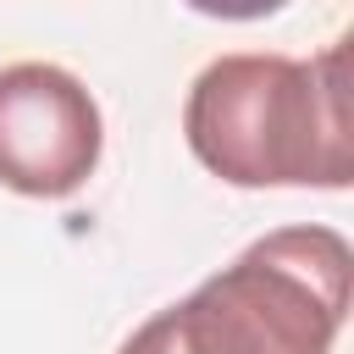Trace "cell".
Instances as JSON below:
<instances>
[{
    "label": "cell",
    "instance_id": "4",
    "mask_svg": "<svg viewBox=\"0 0 354 354\" xmlns=\"http://www.w3.org/2000/svg\"><path fill=\"white\" fill-rule=\"evenodd\" d=\"M116 354H183V343H177V326H171V310H160V315H149Z\"/></svg>",
    "mask_w": 354,
    "mask_h": 354
},
{
    "label": "cell",
    "instance_id": "3",
    "mask_svg": "<svg viewBox=\"0 0 354 354\" xmlns=\"http://www.w3.org/2000/svg\"><path fill=\"white\" fill-rule=\"evenodd\" d=\"M105 149V122L83 77L55 61L0 66V183L28 199L77 194Z\"/></svg>",
    "mask_w": 354,
    "mask_h": 354
},
{
    "label": "cell",
    "instance_id": "2",
    "mask_svg": "<svg viewBox=\"0 0 354 354\" xmlns=\"http://www.w3.org/2000/svg\"><path fill=\"white\" fill-rule=\"evenodd\" d=\"M348 277L343 232L277 227L171 304V326L183 354H332L348 321Z\"/></svg>",
    "mask_w": 354,
    "mask_h": 354
},
{
    "label": "cell",
    "instance_id": "1",
    "mask_svg": "<svg viewBox=\"0 0 354 354\" xmlns=\"http://www.w3.org/2000/svg\"><path fill=\"white\" fill-rule=\"evenodd\" d=\"M348 39L299 55H216L183 105L188 149L232 188H348L354 111H348Z\"/></svg>",
    "mask_w": 354,
    "mask_h": 354
}]
</instances>
